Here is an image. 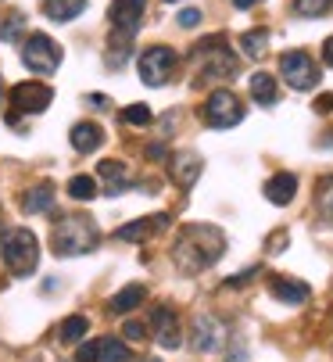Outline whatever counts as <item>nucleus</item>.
<instances>
[{
    "instance_id": "4468645a",
    "label": "nucleus",
    "mask_w": 333,
    "mask_h": 362,
    "mask_svg": "<svg viewBox=\"0 0 333 362\" xmlns=\"http://www.w3.org/2000/svg\"><path fill=\"white\" fill-rule=\"evenodd\" d=\"M269 291H272L276 301H284V305H305L312 298V287L301 284V280H291V276H272Z\"/></svg>"
},
{
    "instance_id": "b1692460",
    "label": "nucleus",
    "mask_w": 333,
    "mask_h": 362,
    "mask_svg": "<svg viewBox=\"0 0 333 362\" xmlns=\"http://www.w3.org/2000/svg\"><path fill=\"white\" fill-rule=\"evenodd\" d=\"M265 47H269V33L265 29H251V33L240 36V50H244L247 58H262Z\"/></svg>"
},
{
    "instance_id": "a878e982",
    "label": "nucleus",
    "mask_w": 333,
    "mask_h": 362,
    "mask_svg": "<svg viewBox=\"0 0 333 362\" xmlns=\"http://www.w3.org/2000/svg\"><path fill=\"white\" fill-rule=\"evenodd\" d=\"M69 194H72L76 201H93V197H97V180L86 176V173H79V176L69 180Z\"/></svg>"
},
{
    "instance_id": "c85d7f7f",
    "label": "nucleus",
    "mask_w": 333,
    "mask_h": 362,
    "mask_svg": "<svg viewBox=\"0 0 333 362\" xmlns=\"http://www.w3.org/2000/svg\"><path fill=\"white\" fill-rule=\"evenodd\" d=\"M122 119H126L129 126L144 129V126H151V119H154V115H151V108H147V105H129V108L122 112Z\"/></svg>"
},
{
    "instance_id": "4c0bfd02",
    "label": "nucleus",
    "mask_w": 333,
    "mask_h": 362,
    "mask_svg": "<svg viewBox=\"0 0 333 362\" xmlns=\"http://www.w3.org/2000/svg\"><path fill=\"white\" fill-rule=\"evenodd\" d=\"M233 4H237L240 11H247V8H255V4H262V0H233Z\"/></svg>"
},
{
    "instance_id": "c756f323",
    "label": "nucleus",
    "mask_w": 333,
    "mask_h": 362,
    "mask_svg": "<svg viewBox=\"0 0 333 362\" xmlns=\"http://www.w3.org/2000/svg\"><path fill=\"white\" fill-rule=\"evenodd\" d=\"M25 29V18L22 15H11L4 25H0V40H4V43H11V40H18V33Z\"/></svg>"
},
{
    "instance_id": "e433bc0d",
    "label": "nucleus",
    "mask_w": 333,
    "mask_h": 362,
    "mask_svg": "<svg viewBox=\"0 0 333 362\" xmlns=\"http://www.w3.org/2000/svg\"><path fill=\"white\" fill-rule=\"evenodd\" d=\"M147 158H165V147L161 144H151L147 147Z\"/></svg>"
},
{
    "instance_id": "f8f14e48",
    "label": "nucleus",
    "mask_w": 333,
    "mask_h": 362,
    "mask_svg": "<svg viewBox=\"0 0 333 362\" xmlns=\"http://www.w3.org/2000/svg\"><path fill=\"white\" fill-rule=\"evenodd\" d=\"M222 341H226V327H222V320L215 316H197L194 320V348L197 351H218Z\"/></svg>"
},
{
    "instance_id": "5701e85b",
    "label": "nucleus",
    "mask_w": 333,
    "mask_h": 362,
    "mask_svg": "<svg viewBox=\"0 0 333 362\" xmlns=\"http://www.w3.org/2000/svg\"><path fill=\"white\" fill-rule=\"evenodd\" d=\"M133 351L119 341V337H100V358L97 362H129Z\"/></svg>"
},
{
    "instance_id": "f704fd0d",
    "label": "nucleus",
    "mask_w": 333,
    "mask_h": 362,
    "mask_svg": "<svg viewBox=\"0 0 333 362\" xmlns=\"http://www.w3.org/2000/svg\"><path fill=\"white\" fill-rule=\"evenodd\" d=\"M284 244H287V233L280 230V233H272V237H269V244H265V247H269L272 255H280V247H284Z\"/></svg>"
},
{
    "instance_id": "20e7f679",
    "label": "nucleus",
    "mask_w": 333,
    "mask_h": 362,
    "mask_svg": "<svg viewBox=\"0 0 333 362\" xmlns=\"http://www.w3.org/2000/svg\"><path fill=\"white\" fill-rule=\"evenodd\" d=\"M194 58L201 62V76L204 79H230L237 72V54L226 47V36H208L194 47Z\"/></svg>"
},
{
    "instance_id": "6e6552de",
    "label": "nucleus",
    "mask_w": 333,
    "mask_h": 362,
    "mask_svg": "<svg viewBox=\"0 0 333 362\" xmlns=\"http://www.w3.org/2000/svg\"><path fill=\"white\" fill-rule=\"evenodd\" d=\"M280 76L294 90H312L319 83V65L305 54V50H287V54L280 58Z\"/></svg>"
},
{
    "instance_id": "473e14b6",
    "label": "nucleus",
    "mask_w": 333,
    "mask_h": 362,
    "mask_svg": "<svg viewBox=\"0 0 333 362\" xmlns=\"http://www.w3.org/2000/svg\"><path fill=\"white\" fill-rule=\"evenodd\" d=\"M176 22H180L183 29H194V25L201 22V11H197V8H187V11H180V18H176Z\"/></svg>"
},
{
    "instance_id": "6ab92c4d",
    "label": "nucleus",
    "mask_w": 333,
    "mask_h": 362,
    "mask_svg": "<svg viewBox=\"0 0 333 362\" xmlns=\"http://www.w3.org/2000/svg\"><path fill=\"white\" fill-rule=\"evenodd\" d=\"M144 298H147V287L144 284H129V287H122L115 298H111V313H119V316H126V313H133V308H140L144 305Z\"/></svg>"
},
{
    "instance_id": "cd10ccee",
    "label": "nucleus",
    "mask_w": 333,
    "mask_h": 362,
    "mask_svg": "<svg viewBox=\"0 0 333 362\" xmlns=\"http://www.w3.org/2000/svg\"><path fill=\"white\" fill-rule=\"evenodd\" d=\"M333 8V0H294V11L301 15V18H319V15H326Z\"/></svg>"
},
{
    "instance_id": "a211bd4d",
    "label": "nucleus",
    "mask_w": 333,
    "mask_h": 362,
    "mask_svg": "<svg viewBox=\"0 0 333 362\" xmlns=\"http://www.w3.org/2000/svg\"><path fill=\"white\" fill-rule=\"evenodd\" d=\"M100 144H104V129L97 122H76L72 126V147L79 154H93Z\"/></svg>"
},
{
    "instance_id": "1a4fd4ad",
    "label": "nucleus",
    "mask_w": 333,
    "mask_h": 362,
    "mask_svg": "<svg viewBox=\"0 0 333 362\" xmlns=\"http://www.w3.org/2000/svg\"><path fill=\"white\" fill-rule=\"evenodd\" d=\"M144 11H147V0H111V11H107L111 33L133 40L140 22H144Z\"/></svg>"
},
{
    "instance_id": "ddd939ff",
    "label": "nucleus",
    "mask_w": 333,
    "mask_h": 362,
    "mask_svg": "<svg viewBox=\"0 0 333 362\" xmlns=\"http://www.w3.org/2000/svg\"><path fill=\"white\" fill-rule=\"evenodd\" d=\"M201 169H204V162H201V154H194V151H180V154H173V158H169V176L183 190H190L201 180Z\"/></svg>"
},
{
    "instance_id": "9d476101",
    "label": "nucleus",
    "mask_w": 333,
    "mask_h": 362,
    "mask_svg": "<svg viewBox=\"0 0 333 362\" xmlns=\"http://www.w3.org/2000/svg\"><path fill=\"white\" fill-rule=\"evenodd\" d=\"M50 100H54V90L43 86V83H33V79H29V83L11 86V108L22 112V115H40V112H47Z\"/></svg>"
},
{
    "instance_id": "c9c22d12",
    "label": "nucleus",
    "mask_w": 333,
    "mask_h": 362,
    "mask_svg": "<svg viewBox=\"0 0 333 362\" xmlns=\"http://www.w3.org/2000/svg\"><path fill=\"white\" fill-rule=\"evenodd\" d=\"M322 65H329V69H333V36H329V40H322Z\"/></svg>"
},
{
    "instance_id": "58836bf2",
    "label": "nucleus",
    "mask_w": 333,
    "mask_h": 362,
    "mask_svg": "<svg viewBox=\"0 0 333 362\" xmlns=\"http://www.w3.org/2000/svg\"><path fill=\"white\" fill-rule=\"evenodd\" d=\"M165 4H180V0H165Z\"/></svg>"
},
{
    "instance_id": "ea45409f",
    "label": "nucleus",
    "mask_w": 333,
    "mask_h": 362,
    "mask_svg": "<svg viewBox=\"0 0 333 362\" xmlns=\"http://www.w3.org/2000/svg\"><path fill=\"white\" fill-rule=\"evenodd\" d=\"M147 362H158V358H147Z\"/></svg>"
},
{
    "instance_id": "9b49d317",
    "label": "nucleus",
    "mask_w": 333,
    "mask_h": 362,
    "mask_svg": "<svg viewBox=\"0 0 333 362\" xmlns=\"http://www.w3.org/2000/svg\"><path fill=\"white\" fill-rule=\"evenodd\" d=\"M151 327H154V337H158V344L161 348H180L183 344V330H180V320H176V313L169 305H158V308H151Z\"/></svg>"
},
{
    "instance_id": "dca6fc26",
    "label": "nucleus",
    "mask_w": 333,
    "mask_h": 362,
    "mask_svg": "<svg viewBox=\"0 0 333 362\" xmlns=\"http://www.w3.org/2000/svg\"><path fill=\"white\" fill-rule=\"evenodd\" d=\"M169 226V216H151V219H133V223H126L122 230H115V237L119 240H147L151 233H158V230H165Z\"/></svg>"
},
{
    "instance_id": "0eeeda50",
    "label": "nucleus",
    "mask_w": 333,
    "mask_h": 362,
    "mask_svg": "<svg viewBox=\"0 0 333 362\" xmlns=\"http://www.w3.org/2000/svg\"><path fill=\"white\" fill-rule=\"evenodd\" d=\"M140 79L147 86H165L173 79V69H176V54L169 47H147L144 54H140Z\"/></svg>"
},
{
    "instance_id": "412c9836",
    "label": "nucleus",
    "mask_w": 333,
    "mask_h": 362,
    "mask_svg": "<svg viewBox=\"0 0 333 362\" xmlns=\"http://www.w3.org/2000/svg\"><path fill=\"white\" fill-rule=\"evenodd\" d=\"M50 204H54V187H50V183H40V187L25 190V197H22V212L40 216V212H50Z\"/></svg>"
},
{
    "instance_id": "aec40b11",
    "label": "nucleus",
    "mask_w": 333,
    "mask_h": 362,
    "mask_svg": "<svg viewBox=\"0 0 333 362\" xmlns=\"http://www.w3.org/2000/svg\"><path fill=\"white\" fill-rule=\"evenodd\" d=\"M86 0H43V15L50 22H72L76 15H83Z\"/></svg>"
},
{
    "instance_id": "f257e3e1",
    "label": "nucleus",
    "mask_w": 333,
    "mask_h": 362,
    "mask_svg": "<svg viewBox=\"0 0 333 362\" xmlns=\"http://www.w3.org/2000/svg\"><path fill=\"white\" fill-rule=\"evenodd\" d=\"M222 251H226V233L211 223H190L180 230L176 244H173V262L183 276H197L204 269H211Z\"/></svg>"
},
{
    "instance_id": "72a5a7b5",
    "label": "nucleus",
    "mask_w": 333,
    "mask_h": 362,
    "mask_svg": "<svg viewBox=\"0 0 333 362\" xmlns=\"http://www.w3.org/2000/svg\"><path fill=\"white\" fill-rule=\"evenodd\" d=\"M319 115H329L333 112V93H322V97H315V105H312Z\"/></svg>"
},
{
    "instance_id": "bb28decb",
    "label": "nucleus",
    "mask_w": 333,
    "mask_h": 362,
    "mask_svg": "<svg viewBox=\"0 0 333 362\" xmlns=\"http://www.w3.org/2000/svg\"><path fill=\"white\" fill-rule=\"evenodd\" d=\"M315 204H319V212L333 223V176H322L319 187H315Z\"/></svg>"
},
{
    "instance_id": "2eb2a0df",
    "label": "nucleus",
    "mask_w": 333,
    "mask_h": 362,
    "mask_svg": "<svg viewBox=\"0 0 333 362\" xmlns=\"http://www.w3.org/2000/svg\"><path fill=\"white\" fill-rule=\"evenodd\" d=\"M97 176L107 183V194H122L133 187V176H129V165L126 162H115V158H104L97 165Z\"/></svg>"
},
{
    "instance_id": "f03ea898",
    "label": "nucleus",
    "mask_w": 333,
    "mask_h": 362,
    "mask_svg": "<svg viewBox=\"0 0 333 362\" xmlns=\"http://www.w3.org/2000/svg\"><path fill=\"white\" fill-rule=\"evenodd\" d=\"M100 244V230L93 219L86 216H62L50 230V247L62 258H76V255H90Z\"/></svg>"
},
{
    "instance_id": "393cba45",
    "label": "nucleus",
    "mask_w": 333,
    "mask_h": 362,
    "mask_svg": "<svg viewBox=\"0 0 333 362\" xmlns=\"http://www.w3.org/2000/svg\"><path fill=\"white\" fill-rule=\"evenodd\" d=\"M86 330H90V320H86V316H69V320L62 323V334H58V337H62L65 344H79V341L86 337Z\"/></svg>"
},
{
    "instance_id": "f3484780",
    "label": "nucleus",
    "mask_w": 333,
    "mask_h": 362,
    "mask_svg": "<svg viewBox=\"0 0 333 362\" xmlns=\"http://www.w3.org/2000/svg\"><path fill=\"white\" fill-rule=\"evenodd\" d=\"M298 194V176L294 173H276L269 183H265V197L272 204H291Z\"/></svg>"
},
{
    "instance_id": "7ed1b4c3",
    "label": "nucleus",
    "mask_w": 333,
    "mask_h": 362,
    "mask_svg": "<svg viewBox=\"0 0 333 362\" xmlns=\"http://www.w3.org/2000/svg\"><path fill=\"white\" fill-rule=\"evenodd\" d=\"M0 258H4V266H8L11 276H18V280L33 276L36 266H40V244H36L33 230L15 226V230L0 233Z\"/></svg>"
},
{
    "instance_id": "2f4dec72",
    "label": "nucleus",
    "mask_w": 333,
    "mask_h": 362,
    "mask_svg": "<svg viewBox=\"0 0 333 362\" xmlns=\"http://www.w3.org/2000/svg\"><path fill=\"white\" fill-rule=\"evenodd\" d=\"M122 337H129V341H144V337H147V327H144L140 320H129V323L122 327Z\"/></svg>"
},
{
    "instance_id": "39448f33",
    "label": "nucleus",
    "mask_w": 333,
    "mask_h": 362,
    "mask_svg": "<svg viewBox=\"0 0 333 362\" xmlns=\"http://www.w3.org/2000/svg\"><path fill=\"white\" fill-rule=\"evenodd\" d=\"M201 119L211 126V129H230L244 119V105H240V97L233 90H215L208 100H204V108H201Z\"/></svg>"
},
{
    "instance_id": "7c9ffc66",
    "label": "nucleus",
    "mask_w": 333,
    "mask_h": 362,
    "mask_svg": "<svg viewBox=\"0 0 333 362\" xmlns=\"http://www.w3.org/2000/svg\"><path fill=\"white\" fill-rule=\"evenodd\" d=\"M97 358H100V341H86V344H79L76 362H97Z\"/></svg>"
},
{
    "instance_id": "4be33fe9",
    "label": "nucleus",
    "mask_w": 333,
    "mask_h": 362,
    "mask_svg": "<svg viewBox=\"0 0 333 362\" xmlns=\"http://www.w3.org/2000/svg\"><path fill=\"white\" fill-rule=\"evenodd\" d=\"M251 97L258 105H276V100H280V86H276V79L269 72H255L251 76Z\"/></svg>"
},
{
    "instance_id": "423d86ee",
    "label": "nucleus",
    "mask_w": 333,
    "mask_h": 362,
    "mask_svg": "<svg viewBox=\"0 0 333 362\" xmlns=\"http://www.w3.org/2000/svg\"><path fill=\"white\" fill-rule=\"evenodd\" d=\"M22 62H25L29 72L50 76V72H58V65H62V50L47 33H33L25 40V47H22Z\"/></svg>"
}]
</instances>
